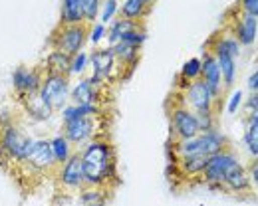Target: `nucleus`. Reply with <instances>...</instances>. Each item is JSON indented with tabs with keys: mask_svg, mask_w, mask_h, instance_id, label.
Returning <instances> with one entry per match:
<instances>
[{
	"mask_svg": "<svg viewBox=\"0 0 258 206\" xmlns=\"http://www.w3.org/2000/svg\"><path fill=\"white\" fill-rule=\"evenodd\" d=\"M80 159L86 184L90 188H101V184L107 182L115 172V153L107 139L96 137L90 141L80 153Z\"/></svg>",
	"mask_w": 258,
	"mask_h": 206,
	"instance_id": "obj_1",
	"label": "nucleus"
},
{
	"mask_svg": "<svg viewBox=\"0 0 258 206\" xmlns=\"http://www.w3.org/2000/svg\"><path fill=\"white\" fill-rule=\"evenodd\" d=\"M226 149H230V143L219 131L199 133L193 139L175 141L171 145V153H175V159H183V157H207L209 159V157L223 153Z\"/></svg>",
	"mask_w": 258,
	"mask_h": 206,
	"instance_id": "obj_2",
	"label": "nucleus"
},
{
	"mask_svg": "<svg viewBox=\"0 0 258 206\" xmlns=\"http://www.w3.org/2000/svg\"><path fill=\"white\" fill-rule=\"evenodd\" d=\"M88 38H90V24H78V26L58 24L50 34V46L56 52H62L66 56L74 58L76 54L82 52Z\"/></svg>",
	"mask_w": 258,
	"mask_h": 206,
	"instance_id": "obj_3",
	"label": "nucleus"
},
{
	"mask_svg": "<svg viewBox=\"0 0 258 206\" xmlns=\"http://www.w3.org/2000/svg\"><path fill=\"white\" fill-rule=\"evenodd\" d=\"M238 165H240V161L234 155V151L232 149H226L223 153H217V155H213V157L207 159L203 174H201V180L207 182L213 188H221L223 190V184H225V180L228 178V174L234 171Z\"/></svg>",
	"mask_w": 258,
	"mask_h": 206,
	"instance_id": "obj_4",
	"label": "nucleus"
},
{
	"mask_svg": "<svg viewBox=\"0 0 258 206\" xmlns=\"http://www.w3.org/2000/svg\"><path fill=\"white\" fill-rule=\"evenodd\" d=\"M32 145V139L26 137L18 127L10 123L0 127V151L8 157L10 163H22L28 157Z\"/></svg>",
	"mask_w": 258,
	"mask_h": 206,
	"instance_id": "obj_5",
	"label": "nucleus"
},
{
	"mask_svg": "<svg viewBox=\"0 0 258 206\" xmlns=\"http://www.w3.org/2000/svg\"><path fill=\"white\" fill-rule=\"evenodd\" d=\"M40 95L52 107V111H62L70 97V75L44 73V79L40 85Z\"/></svg>",
	"mask_w": 258,
	"mask_h": 206,
	"instance_id": "obj_6",
	"label": "nucleus"
},
{
	"mask_svg": "<svg viewBox=\"0 0 258 206\" xmlns=\"http://www.w3.org/2000/svg\"><path fill=\"white\" fill-rule=\"evenodd\" d=\"M169 121H171V133L175 141H187V139L197 137L199 131V119L191 109H187L183 103L175 107H167Z\"/></svg>",
	"mask_w": 258,
	"mask_h": 206,
	"instance_id": "obj_7",
	"label": "nucleus"
},
{
	"mask_svg": "<svg viewBox=\"0 0 258 206\" xmlns=\"http://www.w3.org/2000/svg\"><path fill=\"white\" fill-rule=\"evenodd\" d=\"M16 165L24 167L26 171L34 172V174L50 172L58 167V163H56V159H54V153H52V145H50V141H46V139L34 141L28 157H26L22 163H16Z\"/></svg>",
	"mask_w": 258,
	"mask_h": 206,
	"instance_id": "obj_8",
	"label": "nucleus"
},
{
	"mask_svg": "<svg viewBox=\"0 0 258 206\" xmlns=\"http://www.w3.org/2000/svg\"><path fill=\"white\" fill-rule=\"evenodd\" d=\"M183 105L187 109H191L195 115H209V113H213L215 97H213V93L209 91V87L201 79H195L187 85Z\"/></svg>",
	"mask_w": 258,
	"mask_h": 206,
	"instance_id": "obj_9",
	"label": "nucleus"
},
{
	"mask_svg": "<svg viewBox=\"0 0 258 206\" xmlns=\"http://www.w3.org/2000/svg\"><path fill=\"white\" fill-rule=\"evenodd\" d=\"M230 14H234V18H232L230 24H226V28L232 32V36L236 38V42L240 46H250L256 40L258 18L256 16H250V14H244L238 6Z\"/></svg>",
	"mask_w": 258,
	"mask_h": 206,
	"instance_id": "obj_10",
	"label": "nucleus"
},
{
	"mask_svg": "<svg viewBox=\"0 0 258 206\" xmlns=\"http://www.w3.org/2000/svg\"><path fill=\"white\" fill-rule=\"evenodd\" d=\"M97 119L96 117H78L70 123H64V135L70 145H88L97 137Z\"/></svg>",
	"mask_w": 258,
	"mask_h": 206,
	"instance_id": "obj_11",
	"label": "nucleus"
},
{
	"mask_svg": "<svg viewBox=\"0 0 258 206\" xmlns=\"http://www.w3.org/2000/svg\"><path fill=\"white\" fill-rule=\"evenodd\" d=\"M42 79H44V69L40 68V66H36V68L20 66V68L14 69V73H12V83H14V89H16L18 97L30 95V93H38L40 85H42Z\"/></svg>",
	"mask_w": 258,
	"mask_h": 206,
	"instance_id": "obj_12",
	"label": "nucleus"
},
{
	"mask_svg": "<svg viewBox=\"0 0 258 206\" xmlns=\"http://www.w3.org/2000/svg\"><path fill=\"white\" fill-rule=\"evenodd\" d=\"M90 64L94 68V75L90 77V81L96 85H101L103 81L111 79L113 68L117 66L115 54L111 48H97L94 54H90Z\"/></svg>",
	"mask_w": 258,
	"mask_h": 206,
	"instance_id": "obj_13",
	"label": "nucleus"
},
{
	"mask_svg": "<svg viewBox=\"0 0 258 206\" xmlns=\"http://www.w3.org/2000/svg\"><path fill=\"white\" fill-rule=\"evenodd\" d=\"M58 182L64 188H72V190H84L86 186V176H84V169H82V159H80V151L74 153L64 165L58 171Z\"/></svg>",
	"mask_w": 258,
	"mask_h": 206,
	"instance_id": "obj_14",
	"label": "nucleus"
},
{
	"mask_svg": "<svg viewBox=\"0 0 258 206\" xmlns=\"http://www.w3.org/2000/svg\"><path fill=\"white\" fill-rule=\"evenodd\" d=\"M207 87L209 91L213 93V97L217 99L221 95V87H223V77H221V69H219V64L215 60L213 54L205 52L203 60H201V77H199Z\"/></svg>",
	"mask_w": 258,
	"mask_h": 206,
	"instance_id": "obj_15",
	"label": "nucleus"
},
{
	"mask_svg": "<svg viewBox=\"0 0 258 206\" xmlns=\"http://www.w3.org/2000/svg\"><path fill=\"white\" fill-rule=\"evenodd\" d=\"M223 190L226 192H232V194H252L254 186L250 184V178H248V172L246 167L238 165L234 171L228 174V178L223 184Z\"/></svg>",
	"mask_w": 258,
	"mask_h": 206,
	"instance_id": "obj_16",
	"label": "nucleus"
},
{
	"mask_svg": "<svg viewBox=\"0 0 258 206\" xmlns=\"http://www.w3.org/2000/svg\"><path fill=\"white\" fill-rule=\"evenodd\" d=\"M18 101L22 103V107L26 109V113L30 117H34L36 121H46L54 113L52 107L44 101V97L40 95V91L38 93H30V95H22V97H18Z\"/></svg>",
	"mask_w": 258,
	"mask_h": 206,
	"instance_id": "obj_17",
	"label": "nucleus"
},
{
	"mask_svg": "<svg viewBox=\"0 0 258 206\" xmlns=\"http://www.w3.org/2000/svg\"><path fill=\"white\" fill-rule=\"evenodd\" d=\"M74 105H97L99 101V87L94 85L90 79L78 81V85L70 91Z\"/></svg>",
	"mask_w": 258,
	"mask_h": 206,
	"instance_id": "obj_18",
	"label": "nucleus"
},
{
	"mask_svg": "<svg viewBox=\"0 0 258 206\" xmlns=\"http://www.w3.org/2000/svg\"><path fill=\"white\" fill-rule=\"evenodd\" d=\"M153 6H155V2H149V0H125L121 4L119 12H121V18H125V20L141 22L153 10Z\"/></svg>",
	"mask_w": 258,
	"mask_h": 206,
	"instance_id": "obj_19",
	"label": "nucleus"
},
{
	"mask_svg": "<svg viewBox=\"0 0 258 206\" xmlns=\"http://www.w3.org/2000/svg\"><path fill=\"white\" fill-rule=\"evenodd\" d=\"M60 24H64V26L86 24L82 0H64L60 4Z\"/></svg>",
	"mask_w": 258,
	"mask_h": 206,
	"instance_id": "obj_20",
	"label": "nucleus"
},
{
	"mask_svg": "<svg viewBox=\"0 0 258 206\" xmlns=\"http://www.w3.org/2000/svg\"><path fill=\"white\" fill-rule=\"evenodd\" d=\"M207 52L213 54L215 60H217V64H219L221 77H223V85L230 87L234 83V73H236V62H234V58H230L228 54L221 52V50H207Z\"/></svg>",
	"mask_w": 258,
	"mask_h": 206,
	"instance_id": "obj_21",
	"label": "nucleus"
},
{
	"mask_svg": "<svg viewBox=\"0 0 258 206\" xmlns=\"http://www.w3.org/2000/svg\"><path fill=\"white\" fill-rule=\"evenodd\" d=\"M137 28H143L141 22H133V20H125V18H117L109 28H105L109 48H113L115 44H119L123 36L127 34V32H131V30H137Z\"/></svg>",
	"mask_w": 258,
	"mask_h": 206,
	"instance_id": "obj_22",
	"label": "nucleus"
},
{
	"mask_svg": "<svg viewBox=\"0 0 258 206\" xmlns=\"http://www.w3.org/2000/svg\"><path fill=\"white\" fill-rule=\"evenodd\" d=\"M70 64H72V58L66 56L62 52H52L44 64H40V68L44 69V73H60V75H70Z\"/></svg>",
	"mask_w": 258,
	"mask_h": 206,
	"instance_id": "obj_23",
	"label": "nucleus"
},
{
	"mask_svg": "<svg viewBox=\"0 0 258 206\" xmlns=\"http://www.w3.org/2000/svg\"><path fill=\"white\" fill-rule=\"evenodd\" d=\"M205 163H207V157H183V159H175V169L181 174L193 178L203 174Z\"/></svg>",
	"mask_w": 258,
	"mask_h": 206,
	"instance_id": "obj_24",
	"label": "nucleus"
},
{
	"mask_svg": "<svg viewBox=\"0 0 258 206\" xmlns=\"http://www.w3.org/2000/svg\"><path fill=\"white\" fill-rule=\"evenodd\" d=\"M113 54H115V62L117 66H127V68H133L137 62H139V48L135 46H129V44H115L113 48Z\"/></svg>",
	"mask_w": 258,
	"mask_h": 206,
	"instance_id": "obj_25",
	"label": "nucleus"
},
{
	"mask_svg": "<svg viewBox=\"0 0 258 206\" xmlns=\"http://www.w3.org/2000/svg\"><path fill=\"white\" fill-rule=\"evenodd\" d=\"M50 145H52V153H54V159H56V163L62 167L66 161L74 155V151H72V145H70V141L64 137V135H56V137L50 141Z\"/></svg>",
	"mask_w": 258,
	"mask_h": 206,
	"instance_id": "obj_26",
	"label": "nucleus"
},
{
	"mask_svg": "<svg viewBox=\"0 0 258 206\" xmlns=\"http://www.w3.org/2000/svg\"><path fill=\"white\" fill-rule=\"evenodd\" d=\"M244 143H246L250 155L256 159V155H258V113H250V117H248V125H246V133H244Z\"/></svg>",
	"mask_w": 258,
	"mask_h": 206,
	"instance_id": "obj_27",
	"label": "nucleus"
},
{
	"mask_svg": "<svg viewBox=\"0 0 258 206\" xmlns=\"http://www.w3.org/2000/svg\"><path fill=\"white\" fill-rule=\"evenodd\" d=\"M80 198L82 206H105V192L101 188H84Z\"/></svg>",
	"mask_w": 258,
	"mask_h": 206,
	"instance_id": "obj_28",
	"label": "nucleus"
},
{
	"mask_svg": "<svg viewBox=\"0 0 258 206\" xmlns=\"http://www.w3.org/2000/svg\"><path fill=\"white\" fill-rule=\"evenodd\" d=\"M201 77V58H191L185 62V66L181 69V79L185 83H191L195 79Z\"/></svg>",
	"mask_w": 258,
	"mask_h": 206,
	"instance_id": "obj_29",
	"label": "nucleus"
},
{
	"mask_svg": "<svg viewBox=\"0 0 258 206\" xmlns=\"http://www.w3.org/2000/svg\"><path fill=\"white\" fill-rule=\"evenodd\" d=\"M99 6H101V2L99 0H82V8H84V20H86V24H94L97 18V14H99Z\"/></svg>",
	"mask_w": 258,
	"mask_h": 206,
	"instance_id": "obj_30",
	"label": "nucleus"
},
{
	"mask_svg": "<svg viewBox=\"0 0 258 206\" xmlns=\"http://www.w3.org/2000/svg\"><path fill=\"white\" fill-rule=\"evenodd\" d=\"M123 44H129V46H135V48H141L143 42H145V30L143 28H137V30H131L127 34L121 38Z\"/></svg>",
	"mask_w": 258,
	"mask_h": 206,
	"instance_id": "obj_31",
	"label": "nucleus"
},
{
	"mask_svg": "<svg viewBox=\"0 0 258 206\" xmlns=\"http://www.w3.org/2000/svg\"><path fill=\"white\" fill-rule=\"evenodd\" d=\"M90 62V56L88 54H84V52H80V54H76L74 58H72V64H70V73H82L84 69H86V64Z\"/></svg>",
	"mask_w": 258,
	"mask_h": 206,
	"instance_id": "obj_32",
	"label": "nucleus"
},
{
	"mask_svg": "<svg viewBox=\"0 0 258 206\" xmlns=\"http://www.w3.org/2000/svg\"><path fill=\"white\" fill-rule=\"evenodd\" d=\"M103 36H105V26H103V24H92V26H90V38H88V40H90L94 46L101 42Z\"/></svg>",
	"mask_w": 258,
	"mask_h": 206,
	"instance_id": "obj_33",
	"label": "nucleus"
},
{
	"mask_svg": "<svg viewBox=\"0 0 258 206\" xmlns=\"http://www.w3.org/2000/svg\"><path fill=\"white\" fill-rule=\"evenodd\" d=\"M105 8H103V16H101V20H103V26L113 18V14L117 12V2L115 0H107L105 4H103Z\"/></svg>",
	"mask_w": 258,
	"mask_h": 206,
	"instance_id": "obj_34",
	"label": "nucleus"
},
{
	"mask_svg": "<svg viewBox=\"0 0 258 206\" xmlns=\"http://www.w3.org/2000/svg\"><path fill=\"white\" fill-rule=\"evenodd\" d=\"M244 14H250V16H256L258 14V0H242L240 4H236Z\"/></svg>",
	"mask_w": 258,
	"mask_h": 206,
	"instance_id": "obj_35",
	"label": "nucleus"
},
{
	"mask_svg": "<svg viewBox=\"0 0 258 206\" xmlns=\"http://www.w3.org/2000/svg\"><path fill=\"white\" fill-rule=\"evenodd\" d=\"M240 101H242V91H234L232 97H230V101H228V113H234L238 109Z\"/></svg>",
	"mask_w": 258,
	"mask_h": 206,
	"instance_id": "obj_36",
	"label": "nucleus"
},
{
	"mask_svg": "<svg viewBox=\"0 0 258 206\" xmlns=\"http://www.w3.org/2000/svg\"><path fill=\"white\" fill-rule=\"evenodd\" d=\"M246 172H248V178H250V184L256 188V184H258V165H256V161H254V165H250L248 169H246Z\"/></svg>",
	"mask_w": 258,
	"mask_h": 206,
	"instance_id": "obj_37",
	"label": "nucleus"
},
{
	"mask_svg": "<svg viewBox=\"0 0 258 206\" xmlns=\"http://www.w3.org/2000/svg\"><path fill=\"white\" fill-rule=\"evenodd\" d=\"M248 89H250V93H256V89H258V71L250 73V77H248Z\"/></svg>",
	"mask_w": 258,
	"mask_h": 206,
	"instance_id": "obj_38",
	"label": "nucleus"
},
{
	"mask_svg": "<svg viewBox=\"0 0 258 206\" xmlns=\"http://www.w3.org/2000/svg\"><path fill=\"white\" fill-rule=\"evenodd\" d=\"M246 107H248V111H250V113H256V109H258V95L256 93H252V95H250V99H248V105H246Z\"/></svg>",
	"mask_w": 258,
	"mask_h": 206,
	"instance_id": "obj_39",
	"label": "nucleus"
}]
</instances>
